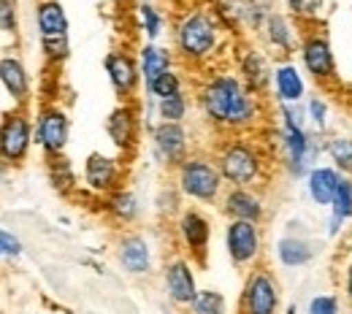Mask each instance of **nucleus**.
Returning a JSON list of instances; mask_svg holds the SVG:
<instances>
[{
    "mask_svg": "<svg viewBox=\"0 0 352 314\" xmlns=\"http://www.w3.org/2000/svg\"><path fill=\"white\" fill-rule=\"evenodd\" d=\"M192 95L201 122L220 135L263 133L271 125V100L258 95L228 63L198 74Z\"/></svg>",
    "mask_w": 352,
    "mask_h": 314,
    "instance_id": "nucleus-1",
    "label": "nucleus"
},
{
    "mask_svg": "<svg viewBox=\"0 0 352 314\" xmlns=\"http://www.w3.org/2000/svg\"><path fill=\"white\" fill-rule=\"evenodd\" d=\"M239 38L225 27L212 3L184 5L171 22V49L179 63L195 74H204L225 63V52Z\"/></svg>",
    "mask_w": 352,
    "mask_h": 314,
    "instance_id": "nucleus-2",
    "label": "nucleus"
},
{
    "mask_svg": "<svg viewBox=\"0 0 352 314\" xmlns=\"http://www.w3.org/2000/svg\"><path fill=\"white\" fill-rule=\"evenodd\" d=\"M228 187H258L265 190L274 179L276 157L263 133L252 135H220L212 149Z\"/></svg>",
    "mask_w": 352,
    "mask_h": 314,
    "instance_id": "nucleus-3",
    "label": "nucleus"
},
{
    "mask_svg": "<svg viewBox=\"0 0 352 314\" xmlns=\"http://www.w3.org/2000/svg\"><path fill=\"white\" fill-rule=\"evenodd\" d=\"M268 133L274 135V157L276 168L290 181H304L307 174L325 157V138L328 135L311 133L307 125L287 122V120H271Z\"/></svg>",
    "mask_w": 352,
    "mask_h": 314,
    "instance_id": "nucleus-4",
    "label": "nucleus"
},
{
    "mask_svg": "<svg viewBox=\"0 0 352 314\" xmlns=\"http://www.w3.org/2000/svg\"><path fill=\"white\" fill-rule=\"evenodd\" d=\"M174 184L179 195L198 206H220L222 195L228 190L225 177L212 152L195 149L187 160H182L174 168Z\"/></svg>",
    "mask_w": 352,
    "mask_h": 314,
    "instance_id": "nucleus-5",
    "label": "nucleus"
},
{
    "mask_svg": "<svg viewBox=\"0 0 352 314\" xmlns=\"http://www.w3.org/2000/svg\"><path fill=\"white\" fill-rule=\"evenodd\" d=\"M298 65L304 68L307 79L314 82L317 90H336L339 87V63H336V52L331 44V36L322 25L304 27L301 44L296 52Z\"/></svg>",
    "mask_w": 352,
    "mask_h": 314,
    "instance_id": "nucleus-6",
    "label": "nucleus"
},
{
    "mask_svg": "<svg viewBox=\"0 0 352 314\" xmlns=\"http://www.w3.org/2000/svg\"><path fill=\"white\" fill-rule=\"evenodd\" d=\"M222 244L233 269H258L263 258V225L247 220H225Z\"/></svg>",
    "mask_w": 352,
    "mask_h": 314,
    "instance_id": "nucleus-7",
    "label": "nucleus"
},
{
    "mask_svg": "<svg viewBox=\"0 0 352 314\" xmlns=\"http://www.w3.org/2000/svg\"><path fill=\"white\" fill-rule=\"evenodd\" d=\"M36 144V120L28 109H6L0 122V155L6 166H22Z\"/></svg>",
    "mask_w": 352,
    "mask_h": 314,
    "instance_id": "nucleus-8",
    "label": "nucleus"
},
{
    "mask_svg": "<svg viewBox=\"0 0 352 314\" xmlns=\"http://www.w3.org/2000/svg\"><path fill=\"white\" fill-rule=\"evenodd\" d=\"M114 258L122 273L146 279L157 269V247L146 230H122L114 241Z\"/></svg>",
    "mask_w": 352,
    "mask_h": 314,
    "instance_id": "nucleus-9",
    "label": "nucleus"
},
{
    "mask_svg": "<svg viewBox=\"0 0 352 314\" xmlns=\"http://www.w3.org/2000/svg\"><path fill=\"white\" fill-rule=\"evenodd\" d=\"M230 57H233V71L258 92L271 100V82H274V65L276 60L265 52L263 46L252 44L247 38H239L233 49H230Z\"/></svg>",
    "mask_w": 352,
    "mask_h": 314,
    "instance_id": "nucleus-10",
    "label": "nucleus"
},
{
    "mask_svg": "<svg viewBox=\"0 0 352 314\" xmlns=\"http://www.w3.org/2000/svg\"><path fill=\"white\" fill-rule=\"evenodd\" d=\"M282 309V284L274 271L265 266L247 271L241 295H239V314H279Z\"/></svg>",
    "mask_w": 352,
    "mask_h": 314,
    "instance_id": "nucleus-11",
    "label": "nucleus"
},
{
    "mask_svg": "<svg viewBox=\"0 0 352 314\" xmlns=\"http://www.w3.org/2000/svg\"><path fill=\"white\" fill-rule=\"evenodd\" d=\"M149 149L152 157L163 166L174 171L182 160H187L195 152L192 144V131L184 122H155L149 131Z\"/></svg>",
    "mask_w": 352,
    "mask_h": 314,
    "instance_id": "nucleus-12",
    "label": "nucleus"
},
{
    "mask_svg": "<svg viewBox=\"0 0 352 314\" xmlns=\"http://www.w3.org/2000/svg\"><path fill=\"white\" fill-rule=\"evenodd\" d=\"M212 230H214L212 217L198 206H187L174 217L176 244L182 247V252L187 258H192L201 266H204V258H206L209 244H212Z\"/></svg>",
    "mask_w": 352,
    "mask_h": 314,
    "instance_id": "nucleus-13",
    "label": "nucleus"
},
{
    "mask_svg": "<svg viewBox=\"0 0 352 314\" xmlns=\"http://www.w3.org/2000/svg\"><path fill=\"white\" fill-rule=\"evenodd\" d=\"M195 260L187 258L184 252L179 255H168L163 258L160 263V282H163V293L166 298L179 306V309H187L192 304V298L198 295V273H195Z\"/></svg>",
    "mask_w": 352,
    "mask_h": 314,
    "instance_id": "nucleus-14",
    "label": "nucleus"
},
{
    "mask_svg": "<svg viewBox=\"0 0 352 314\" xmlns=\"http://www.w3.org/2000/svg\"><path fill=\"white\" fill-rule=\"evenodd\" d=\"M103 71H106V79H109L111 90L117 92L120 103H133L138 90L144 87L138 54L131 46H114L103 57Z\"/></svg>",
    "mask_w": 352,
    "mask_h": 314,
    "instance_id": "nucleus-15",
    "label": "nucleus"
},
{
    "mask_svg": "<svg viewBox=\"0 0 352 314\" xmlns=\"http://www.w3.org/2000/svg\"><path fill=\"white\" fill-rule=\"evenodd\" d=\"M71 141V117L63 106L49 103L36 114V146L46 160H57L65 155Z\"/></svg>",
    "mask_w": 352,
    "mask_h": 314,
    "instance_id": "nucleus-16",
    "label": "nucleus"
},
{
    "mask_svg": "<svg viewBox=\"0 0 352 314\" xmlns=\"http://www.w3.org/2000/svg\"><path fill=\"white\" fill-rule=\"evenodd\" d=\"M125 181V163L114 155L106 152H89L82 166V184L87 187L92 195L106 198L111 192H117Z\"/></svg>",
    "mask_w": 352,
    "mask_h": 314,
    "instance_id": "nucleus-17",
    "label": "nucleus"
},
{
    "mask_svg": "<svg viewBox=\"0 0 352 314\" xmlns=\"http://www.w3.org/2000/svg\"><path fill=\"white\" fill-rule=\"evenodd\" d=\"M304 36V27L287 14V11H274L265 19L263 30H261V41L263 49L274 57V60H293V54L298 52Z\"/></svg>",
    "mask_w": 352,
    "mask_h": 314,
    "instance_id": "nucleus-18",
    "label": "nucleus"
},
{
    "mask_svg": "<svg viewBox=\"0 0 352 314\" xmlns=\"http://www.w3.org/2000/svg\"><path fill=\"white\" fill-rule=\"evenodd\" d=\"M141 131H146L144 125V114L141 106L133 103H120L111 109V114L106 117V135L114 144L117 152L122 155H133L141 144Z\"/></svg>",
    "mask_w": 352,
    "mask_h": 314,
    "instance_id": "nucleus-19",
    "label": "nucleus"
},
{
    "mask_svg": "<svg viewBox=\"0 0 352 314\" xmlns=\"http://www.w3.org/2000/svg\"><path fill=\"white\" fill-rule=\"evenodd\" d=\"M0 85H3L6 98H11V109L30 106V98H33L30 71H28L25 60L11 49H3V54H0Z\"/></svg>",
    "mask_w": 352,
    "mask_h": 314,
    "instance_id": "nucleus-20",
    "label": "nucleus"
},
{
    "mask_svg": "<svg viewBox=\"0 0 352 314\" xmlns=\"http://www.w3.org/2000/svg\"><path fill=\"white\" fill-rule=\"evenodd\" d=\"M220 214L225 220H247V223H265L268 206H265L263 190L258 187H228L220 201Z\"/></svg>",
    "mask_w": 352,
    "mask_h": 314,
    "instance_id": "nucleus-21",
    "label": "nucleus"
},
{
    "mask_svg": "<svg viewBox=\"0 0 352 314\" xmlns=\"http://www.w3.org/2000/svg\"><path fill=\"white\" fill-rule=\"evenodd\" d=\"M309 98V82L298 60H276L271 82V106L304 103Z\"/></svg>",
    "mask_w": 352,
    "mask_h": 314,
    "instance_id": "nucleus-22",
    "label": "nucleus"
},
{
    "mask_svg": "<svg viewBox=\"0 0 352 314\" xmlns=\"http://www.w3.org/2000/svg\"><path fill=\"white\" fill-rule=\"evenodd\" d=\"M33 19H36V30H38V44L71 38V22H68L65 5L60 0H36Z\"/></svg>",
    "mask_w": 352,
    "mask_h": 314,
    "instance_id": "nucleus-23",
    "label": "nucleus"
},
{
    "mask_svg": "<svg viewBox=\"0 0 352 314\" xmlns=\"http://www.w3.org/2000/svg\"><path fill=\"white\" fill-rule=\"evenodd\" d=\"M317 252L320 249H317L314 238H309L304 233H282L274 241V258L282 269H304L317 258Z\"/></svg>",
    "mask_w": 352,
    "mask_h": 314,
    "instance_id": "nucleus-24",
    "label": "nucleus"
},
{
    "mask_svg": "<svg viewBox=\"0 0 352 314\" xmlns=\"http://www.w3.org/2000/svg\"><path fill=\"white\" fill-rule=\"evenodd\" d=\"M342 179H344V174L339 168H333L331 163H317L304 179V190H307V198L311 201V206L331 209Z\"/></svg>",
    "mask_w": 352,
    "mask_h": 314,
    "instance_id": "nucleus-25",
    "label": "nucleus"
},
{
    "mask_svg": "<svg viewBox=\"0 0 352 314\" xmlns=\"http://www.w3.org/2000/svg\"><path fill=\"white\" fill-rule=\"evenodd\" d=\"M135 54H138V65H141L144 87H149L157 76H163V74L174 71L176 63H179V57H176V52L171 49V46L149 44V41H144V44L138 46V49H135Z\"/></svg>",
    "mask_w": 352,
    "mask_h": 314,
    "instance_id": "nucleus-26",
    "label": "nucleus"
},
{
    "mask_svg": "<svg viewBox=\"0 0 352 314\" xmlns=\"http://www.w3.org/2000/svg\"><path fill=\"white\" fill-rule=\"evenodd\" d=\"M133 19H135L138 33H141L144 41H149V44H160V38L171 30L168 14H166L157 3H152V0H135V5H133Z\"/></svg>",
    "mask_w": 352,
    "mask_h": 314,
    "instance_id": "nucleus-27",
    "label": "nucleus"
},
{
    "mask_svg": "<svg viewBox=\"0 0 352 314\" xmlns=\"http://www.w3.org/2000/svg\"><path fill=\"white\" fill-rule=\"evenodd\" d=\"M103 212L111 223L122 225V227H131L141 220V198L133 192L131 187H120L117 192L106 195L103 198Z\"/></svg>",
    "mask_w": 352,
    "mask_h": 314,
    "instance_id": "nucleus-28",
    "label": "nucleus"
},
{
    "mask_svg": "<svg viewBox=\"0 0 352 314\" xmlns=\"http://www.w3.org/2000/svg\"><path fill=\"white\" fill-rule=\"evenodd\" d=\"M192 90L190 85V76L176 65L174 71L157 76L149 87H144V100H163V98H171V95H179V92Z\"/></svg>",
    "mask_w": 352,
    "mask_h": 314,
    "instance_id": "nucleus-29",
    "label": "nucleus"
},
{
    "mask_svg": "<svg viewBox=\"0 0 352 314\" xmlns=\"http://www.w3.org/2000/svg\"><path fill=\"white\" fill-rule=\"evenodd\" d=\"M304 111H307V125L311 133L331 135V103L325 98V90L309 92L304 100Z\"/></svg>",
    "mask_w": 352,
    "mask_h": 314,
    "instance_id": "nucleus-30",
    "label": "nucleus"
},
{
    "mask_svg": "<svg viewBox=\"0 0 352 314\" xmlns=\"http://www.w3.org/2000/svg\"><path fill=\"white\" fill-rule=\"evenodd\" d=\"M325 160L339 168L344 177H352V135L331 133L325 138Z\"/></svg>",
    "mask_w": 352,
    "mask_h": 314,
    "instance_id": "nucleus-31",
    "label": "nucleus"
},
{
    "mask_svg": "<svg viewBox=\"0 0 352 314\" xmlns=\"http://www.w3.org/2000/svg\"><path fill=\"white\" fill-rule=\"evenodd\" d=\"M285 11H287L301 27H314V25L322 22L325 0H285Z\"/></svg>",
    "mask_w": 352,
    "mask_h": 314,
    "instance_id": "nucleus-32",
    "label": "nucleus"
},
{
    "mask_svg": "<svg viewBox=\"0 0 352 314\" xmlns=\"http://www.w3.org/2000/svg\"><path fill=\"white\" fill-rule=\"evenodd\" d=\"M49 181H52V187H54L57 192H63V195H71V192H76V187H79V177H76L74 166H71L65 157L49 160Z\"/></svg>",
    "mask_w": 352,
    "mask_h": 314,
    "instance_id": "nucleus-33",
    "label": "nucleus"
},
{
    "mask_svg": "<svg viewBox=\"0 0 352 314\" xmlns=\"http://www.w3.org/2000/svg\"><path fill=\"white\" fill-rule=\"evenodd\" d=\"M187 314H228V298L214 287H201L187 306Z\"/></svg>",
    "mask_w": 352,
    "mask_h": 314,
    "instance_id": "nucleus-34",
    "label": "nucleus"
},
{
    "mask_svg": "<svg viewBox=\"0 0 352 314\" xmlns=\"http://www.w3.org/2000/svg\"><path fill=\"white\" fill-rule=\"evenodd\" d=\"M0 33L6 49L11 38H19V0H0Z\"/></svg>",
    "mask_w": 352,
    "mask_h": 314,
    "instance_id": "nucleus-35",
    "label": "nucleus"
},
{
    "mask_svg": "<svg viewBox=\"0 0 352 314\" xmlns=\"http://www.w3.org/2000/svg\"><path fill=\"white\" fill-rule=\"evenodd\" d=\"M328 214H333L336 220L342 223H352V177H344L339 190H336V198L328 209Z\"/></svg>",
    "mask_w": 352,
    "mask_h": 314,
    "instance_id": "nucleus-36",
    "label": "nucleus"
},
{
    "mask_svg": "<svg viewBox=\"0 0 352 314\" xmlns=\"http://www.w3.org/2000/svg\"><path fill=\"white\" fill-rule=\"evenodd\" d=\"M307 314H342V298L336 293H314L307 301Z\"/></svg>",
    "mask_w": 352,
    "mask_h": 314,
    "instance_id": "nucleus-37",
    "label": "nucleus"
},
{
    "mask_svg": "<svg viewBox=\"0 0 352 314\" xmlns=\"http://www.w3.org/2000/svg\"><path fill=\"white\" fill-rule=\"evenodd\" d=\"M22 252H25V247H22V238L11 230V227H3L0 230V255L6 258V260H19L22 258Z\"/></svg>",
    "mask_w": 352,
    "mask_h": 314,
    "instance_id": "nucleus-38",
    "label": "nucleus"
},
{
    "mask_svg": "<svg viewBox=\"0 0 352 314\" xmlns=\"http://www.w3.org/2000/svg\"><path fill=\"white\" fill-rule=\"evenodd\" d=\"M350 227L347 223H342V220H336L333 214H328V220H325V236L328 238H339V236H344Z\"/></svg>",
    "mask_w": 352,
    "mask_h": 314,
    "instance_id": "nucleus-39",
    "label": "nucleus"
},
{
    "mask_svg": "<svg viewBox=\"0 0 352 314\" xmlns=\"http://www.w3.org/2000/svg\"><path fill=\"white\" fill-rule=\"evenodd\" d=\"M342 293H344V301L352 304V260L344 266V273H342Z\"/></svg>",
    "mask_w": 352,
    "mask_h": 314,
    "instance_id": "nucleus-40",
    "label": "nucleus"
},
{
    "mask_svg": "<svg viewBox=\"0 0 352 314\" xmlns=\"http://www.w3.org/2000/svg\"><path fill=\"white\" fill-rule=\"evenodd\" d=\"M347 241L352 244V225H350V230H347Z\"/></svg>",
    "mask_w": 352,
    "mask_h": 314,
    "instance_id": "nucleus-41",
    "label": "nucleus"
},
{
    "mask_svg": "<svg viewBox=\"0 0 352 314\" xmlns=\"http://www.w3.org/2000/svg\"><path fill=\"white\" fill-rule=\"evenodd\" d=\"M117 3H131V0H117Z\"/></svg>",
    "mask_w": 352,
    "mask_h": 314,
    "instance_id": "nucleus-42",
    "label": "nucleus"
},
{
    "mask_svg": "<svg viewBox=\"0 0 352 314\" xmlns=\"http://www.w3.org/2000/svg\"><path fill=\"white\" fill-rule=\"evenodd\" d=\"M350 98H352V82H350Z\"/></svg>",
    "mask_w": 352,
    "mask_h": 314,
    "instance_id": "nucleus-43",
    "label": "nucleus"
},
{
    "mask_svg": "<svg viewBox=\"0 0 352 314\" xmlns=\"http://www.w3.org/2000/svg\"><path fill=\"white\" fill-rule=\"evenodd\" d=\"M152 3H157V0H152Z\"/></svg>",
    "mask_w": 352,
    "mask_h": 314,
    "instance_id": "nucleus-44",
    "label": "nucleus"
}]
</instances>
